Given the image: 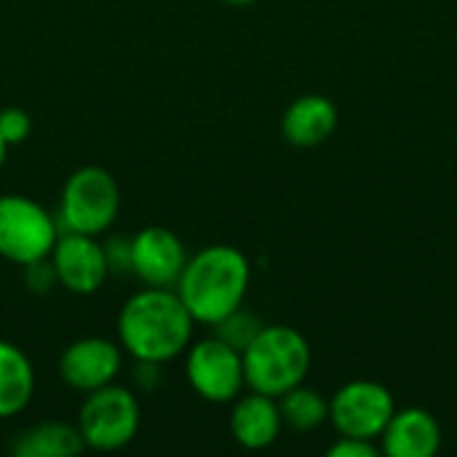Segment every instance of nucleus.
<instances>
[{
	"label": "nucleus",
	"mask_w": 457,
	"mask_h": 457,
	"mask_svg": "<svg viewBox=\"0 0 457 457\" xmlns=\"http://www.w3.org/2000/svg\"><path fill=\"white\" fill-rule=\"evenodd\" d=\"M21 276H24V284L32 295H48L54 287H59L56 281V270L51 265V260H37V262H29L21 268Z\"/></svg>",
	"instance_id": "nucleus-20"
},
{
	"label": "nucleus",
	"mask_w": 457,
	"mask_h": 457,
	"mask_svg": "<svg viewBox=\"0 0 457 457\" xmlns=\"http://www.w3.org/2000/svg\"><path fill=\"white\" fill-rule=\"evenodd\" d=\"M86 450L75 423L43 420L19 431L11 442L16 457H75Z\"/></svg>",
	"instance_id": "nucleus-16"
},
{
	"label": "nucleus",
	"mask_w": 457,
	"mask_h": 457,
	"mask_svg": "<svg viewBox=\"0 0 457 457\" xmlns=\"http://www.w3.org/2000/svg\"><path fill=\"white\" fill-rule=\"evenodd\" d=\"M104 244V254H107V265L110 273H131V238L126 236H107Z\"/></svg>",
	"instance_id": "nucleus-21"
},
{
	"label": "nucleus",
	"mask_w": 457,
	"mask_h": 457,
	"mask_svg": "<svg viewBox=\"0 0 457 457\" xmlns=\"http://www.w3.org/2000/svg\"><path fill=\"white\" fill-rule=\"evenodd\" d=\"M212 329L222 343H228L236 351H244L257 337V332L262 329V321L254 313L244 311V305H241V308L230 311L225 319H220Z\"/></svg>",
	"instance_id": "nucleus-18"
},
{
	"label": "nucleus",
	"mask_w": 457,
	"mask_h": 457,
	"mask_svg": "<svg viewBox=\"0 0 457 457\" xmlns=\"http://www.w3.org/2000/svg\"><path fill=\"white\" fill-rule=\"evenodd\" d=\"M278 410H281L284 426L300 434L316 431L329 420V399L321 391L308 388L305 383L278 396Z\"/></svg>",
	"instance_id": "nucleus-17"
},
{
	"label": "nucleus",
	"mask_w": 457,
	"mask_h": 457,
	"mask_svg": "<svg viewBox=\"0 0 457 457\" xmlns=\"http://www.w3.org/2000/svg\"><path fill=\"white\" fill-rule=\"evenodd\" d=\"M241 359L246 388L273 399L305 383L313 364L308 337L287 324H262L257 337L241 351Z\"/></svg>",
	"instance_id": "nucleus-3"
},
{
	"label": "nucleus",
	"mask_w": 457,
	"mask_h": 457,
	"mask_svg": "<svg viewBox=\"0 0 457 457\" xmlns=\"http://www.w3.org/2000/svg\"><path fill=\"white\" fill-rule=\"evenodd\" d=\"M439 447L442 423L423 407H396L380 436V453L388 457H434Z\"/></svg>",
	"instance_id": "nucleus-13"
},
{
	"label": "nucleus",
	"mask_w": 457,
	"mask_h": 457,
	"mask_svg": "<svg viewBox=\"0 0 457 457\" xmlns=\"http://www.w3.org/2000/svg\"><path fill=\"white\" fill-rule=\"evenodd\" d=\"M120 214L118 179L104 166L75 169L59 193V228L86 236H104Z\"/></svg>",
	"instance_id": "nucleus-4"
},
{
	"label": "nucleus",
	"mask_w": 457,
	"mask_h": 457,
	"mask_svg": "<svg viewBox=\"0 0 457 457\" xmlns=\"http://www.w3.org/2000/svg\"><path fill=\"white\" fill-rule=\"evenodd\" d=\"M5 158H8V145H5V139L0 137V171H3V166H5Z\"/></svg>",
	"instance_id": "nucleus-24"
},
{
	"label": "nucleus",
	"mask_w": 457,
	"mask_h": 457,
	"mask_svg": "<svg viewBox=\"0 0 457 457\" xmlns=\"http://www.w3.org/2000/svg\"><path fill=\"white\" fill-rule=\"evenodd\" d=\"M35 396V367L11 340H0V420L21 415Z\"/></svg>",
	"instance_id": "nucleus-15"
},
{
	"label": "nucleus",
	"mask_w": 457,
	"mask_h": 457,
	"mask_svg": "<svg viewBox=\"0 0 457 457\" xmlns=\"http://www.w3.org/2000/svg\"><path fill=\"white\" fill-rule=\"evenodd\" d=\"M222 3H228V5H252L257 0H222Z\"/></svg>",
	"instance_id": "nucleus-25"
},
{
	"label": "nucleus",
	"mask_w": 457,
	"mask_h": 457,
	"mask_svg": "<svg viewBox=\"0 0 457 457\" xmlns=\"http://www.w3.org/2000/svg\"><path fill=\"white\" fill-rule=\"evenodd\" d=\"M252 284V262L233 244H209L187 257L174 287L187 313L201 327H214L241 308Z\"/></svg>",
	"instance_id": "nucleus-2"
},
{
	"label": "nucleus",
	"mask_w": 457,
	"mask_h": 457,
	"mask_svg": "<svg viewBox=\"0 0 457 457\" xmlns=\"http://www.w3.org/2000/svg\"><path fill=\"white\" fill-rule=\"evenodd\" d=\"M187 257L182 238L163 225H147L131 236V276L142 287L174 289Z\"/></svg>",
	"instance_id": "nucleus-11"
},
{
	"label": "nucleus",
	"mask_w": 457,
	"mask_h": 457,
	"mask_svg": "<svg viewBox=\"0 0 457 457\" xmlns=\"http://www.w3.org/2000/svg\"><path fill=\"white\" fill-rule=\"evenodd\" d=\"M48 260L56 270L59 287L78 297L96 295L110 276L104 244L99 241V236L62 230Z\"/></svg>",
	"instance_id": "nucleus-9"
},
{
	"label": "nucleus",
	"mask_w": 457,
	"mask_h": 457,
	"mask_svg": "<svg viewBox=\"0 0 457 457\" xmlns=\"http://www.w3.org/2000/svg\"><path fill=\"white\" fill-rule=\"evenodd\" d=\"M161 367L163 364H153V361H134V383L139 391L150 394L158 388L161 383Z\"/></svg>",
	"instance_id": "nucleus-23"
},
{
	"label": "nucleus",
	"mask_w": 457,
	"mask_h": 457,
	"mask_svg": "<svg viewBox=\"0 0 457 457\" xmlns=\"http://www.w3.org/2000/svg\"><path fill=\"white\" fill-rule=\"evenodd\" d=\"M123 348L118 340H107L99 335L72 340L56 364V372L67 388L75 394H91L107 383H115L123 370Z\"/></svg>",
	"instance_id": "nucleus-10"
},
{
	"label": "nucleus",
	"mask_w": 457,
	"mask_h": 457,
	"mask_svg": "<svg viewBox=\"0 0 457 457\" xmlns=\"http://www.w3.org/2000/svg\"><path fill=\"white\" fill-rule=\"evenodd\" d=\"M75 426L86 450L118 453L129 447L142 426V407L131 388L107 383L91 394H83Z\"/></svg>",
	"instance_id": "nucleus-5"
},
{
	"label": "nucleus",
	"mask_w": 457,
	"mask_h": 457,
	"mask_svg": "<svg viewBox=\"0 0 457 457\" xmlns=\"http://www.w3.org/2000/svg\"><path fill=\"white\" fill-rule=\"evenodd\" d=\"M59 220L35 198L21 193L0 195V257L11 265L46 260L59 238Z\"/></svg>",
	"instance_id": "nucleus-6"
},
{
	"label": "nucleus",
	"mask_w": 457,
	"mask_h": 457,
	"mask_svg": "<svg viewBox=\"0 0 457 457\" xmlns=\"http://www.w3.org/2000/svg\"><path fill=\"white\" fill-rule=\"evenodd\" d=\"M337 104L324 94H303L281 115V134L292 147H319L337 129Z\"/></svg>",
	"instance_id": "nucleus-14"
},
{
	"label": "nucleus",
	"mask_w": 457,
	"mask_h": 457,
	"mask_svg": "<svg viewBox=\"0 0 457 457\" xmlns=\"http://www.w3.org/2000/svg\"><path fill=\"white\" fill-rule=\"evenodd\" d=\"M329 457H378L380 447L370 439H356V436H340L329 450Z\"/></svg>",
	"instance_id": "nucleus-22"
},
{
	"label": "nucleus",
	"mask_w": 457,
	"mask_h": 457,
	"mask_svg": "<svg viewBox=\"0 0 457 457\" xmlns=\"http://www.w3.org/2000/svg\"><path fill=\"white\" fill-rule=\"evenodd\" d=\"M195 321L174 289L142 287L118 311L115 332L131 361L169 364L185 356Z\"/></svg>",
	"instance_id": "nucleus-1"
},
{
	"label": "nucleus",
	"mask_w": 457,
	"mask_h": 457,
	"mask_svg": "<svg viewBox=\"0 0 457 457\" xmlns=\"http://www.w3.org/2000/svg\"><path fill=\"white\" fill-rule=\"evenodd\" d=\"M185 380L193 394L209 404H230L246 388L241 351L217 335L193 340L185 351Z\"/></svg>",
	"instance_id": "nucleus-7"
},
{
	"label": "nucleus",
	"mask_w": 457,
	"mask_h": 457,
	"mask_svg": "<svg viewBox=\"0 0 457 457\" xmlns=\"http://www.w3.org/2000/svg\"><path fill=\"white\" fill-rule=\"evenodd\" d=\"M32 134V118L24 107H0V137L8 147L27 142Z\"/></svg>",
	"instance_id": "nucleus-19"
},
{
	"label": "nucleus",
	"mask_w": 457,
	"mask_h": 457,
	"mask_svg": "<svg viewBox=\"0 0 457 457\" xmlns=\"http://www.w3.org/2000/svg\"><path fill=\"white\" fill-rule=\"evenodd\" d=\"M394 412L396 399L378 380H351L329 399V423L340 436L378 442Z\"/></svg>",
	"instance_id": "nucleus-8"
},
{
	"label": "nucleus",
	"mask_w": 457,
	"mask_h": 457,
	"mask_svg": "<svg viewBox=\"0 0 457 457\" xmlns=\"http://www.w3.org/2000/svg\"><path fill=\"white\" fill-rule=\"evenodd\" d=\"M230 404L233 407H230L228 428L238 447L249 453H260L278 442L281 428H284L278 399L246 388V394H241Z\"/></svg>",
	"instance_id": "nucleus-12"
}]
</instances>
